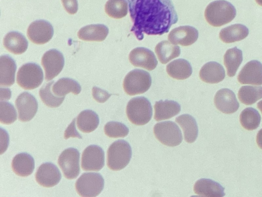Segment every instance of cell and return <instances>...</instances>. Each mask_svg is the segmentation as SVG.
<instances>
[{
    "mask_svg": "<svg viewBox=\"0 0 262 197\" xmlns=\"http://www.w3.org/2000/svg\"><path fill=\"white\" fill-rule=\"evenodd\" d=\"M108 33V28L102 24H92L81 28L77 33L79 39L85 41L102 42Z\"/></svg>",
    "mask_w": 262,
    "mask_h": 197,
    "instance_id": "7402d4cb",
    "label": "cell"
},
{
    "mask_svg": "<svg viewBox=\"0 0 262 197\" xmlns=\"http://www.w3.org/2000/svg\"><path fill=\"white\" fill-rule=\"evenodd\" d=\"M133 23L130 31L139 41L167 33L178 16L171 0H127Z\"/></svg>",
    "mask_w": 262,
    "mask_h": 197,
    "instance_id": "6da1fadb",
    "label": "cell"
},
{
    "mask_svg": "<svg viewBox=\"0 0 262 197\" xmlns=\"http://www.w3.org/2000/svg\"><path fill=\"white\" fill-rule=\"evenodd\" d=\"M104 181L98 173H83L76 181L75 188L78 194L83 197H95L104 188Z\"/></svg>",
    "mask_w": 262,
    "mask_h": 197,
    "instance_id": "8992f818",
    "label": "cell"
},
{
    "mask_svg": "<svg viewBox=\"0 0 262 197\" xmlns=\"http://www.w3.org/2000/svg\"><path fill=\"white\" fill-rule=\"evenodd\" d=\"M15 104L18 111V120L23 122L31 120L38 109L36 98L27 92L20 94L16 99Z\"/></svg>",
    "mask_w": 262,
    "mask_h": 197,
    "instance_id": "4fadbf2b",
    "label": "cell"
},
{
    "mask_svg": "<svg viewBox=\"0 0 262 197\" xmlns=\"http://www.w3.org/2000/svg\"><path fill=\"white\" fill-rule=\"evenodd\" d=\"M105 134L112 138L124 137L129 132L127 127L118 122H108L104 127Z\"/></svg>",
    "mask_w": 262,
    "mask_h": 197,
    "instance_id": "8d00e7d4",
    "label": "cell"
},
{
    "mask_svg": "<svg viewBox=\"0 0 262 197\" xmlns=\"http://www.w3.org/2000/svg\"><path fill=\"white\" fill-rule=\"evenodd\" d=\"M104 165V152L100 146L90 145L83 151L81 166L84 171H98Z\"/></svg>",
    "mask_w": 262,
    "mask_h": 197,
    "instance_id": "8fae6325",
    "label": "cell"
},
{
    "mask_svg": "<svg viewBox=\"0 0 262 197\" xmlns=\"http://www.w3.org/2000/svg\"><path fill=\"white\" fill-rule=\"evenodd\" d=\"M79 151L74 148L66 149L59 155L58 163L66 179H74L79 174Z\"/></svg>",
    "mask_w": 262,
    "mask_h": 197,
    "instance_id": "9c48e42d",
    "label": "cell"
},
{
    "mask_svg": "<svg viewBox=\"0 0 262 197\" xmlns=\"http://www.w3.org/2000/svg\"><path fill=\"white\" fill-rule=\"evenodd\" d=\"M257 107L260 110V111L262 113V100L257 103Z\"/></svg>",
    "mask_w": 262,
    "mask_h": 197,
    "instance_id": "ee69618b",
    "label": "cell"
},
{
    "mask_svg": "<svg viewBox=\"0 0 262 197\" xmlns=\"http://www.w3.org/2000/svg\"><path fill=\"white\" fill-rule=\"evenodd\" d=\"M17 118V113L14 107L10 103H0V122L3 124L10 125L14 123Z\"/></svg>",
    "mask_w": 262,
    "mask_h": 197,
    "instance_id": "74e56055",
    "label": "cell"
},
{
    "mask_svg": "<svg viewBox=\"0 0 262 197\" xmlns=\"http://www.w3.org/2000/svg\"><path fill=\"white\" fill-rule=\"evenodd\" d=\"M154 133L160 142L169 147L179 145L183 140L180 128L172 121H165L156 124L154 127Z\"/></svg>",
    "mask_w": 262,
    "mask_h": 197,
    "instance_id": "ba28073f",
    "label": "cell"
},
{
    "mask_svg": "<svg viewBox=\"0 0 262 197\" xmlns=\"http://www.w3.org/2000/svg\"><path fill=\"white\" fill-rule=\"evenodd\" d=\"M99 123L97 114L91 110L81 111L77 117V125L80 131L90 133L94 131Z\"/></svg>",
    "mask_w": 262,
    "mask_h": 197,
    "instance_id": "f546056e",
    "label": "cell"
},
{
    "mask_svg": "<svg viewBox=\"0 0 262 197\" xmlns=\"http://www.w3.org/2000/svg\"><path fill=\"white\" fill-rule=\"evenodd\" d=\"M43 74L40 66L35 63H27L19 68L16 76V82L25 90H32L38 87L42 83Z\"/></svg>",
    "mask_w": 262,
    "mask_h": 197,
    "instance_id": "52a82bcc",
    "label": "cell"
},
{
    "mask_svg": "<svg viewBox=\"0 0 262 197\" xmlns=\"http://www.w3.org/2000/svg\"><path fill=\"white\" fill-rule=\"evenodd\" d=\"M132 155V148L127 142L122 140L116 141L107 150V167L113 171L120 170L128 164Z\"/></svg>",
    "mask_w": 262,
    "mask_h": 197,
    "instance_id": "3957f363",
    "label": "cell"
},
{
    "mask_svg": "<svg viewBox=\"0 0 262 197\" xmlns=\"http://www.w3.org/2000/svg\"><path fill=\"white\" fill-rule=\"evenodd\" d=\"M16 65L10 56L4 55L0 58V85L10 86L15 82Z\"/></svg>",
    "mask_w": 262,
    "mask_h": 197,
    "instance_id": "d4e9b609",
    "label": "cell"
},
{
    "mask_svg": "<svg viewBox=\"0 0 262 197\" xmlns=\"http://www.w3.org/2000/svg\"><path fill=\"white\" fill-rule=\"evenodd\" d=\"M63 6L67 12L70 14H75L78 10L77 0H61Z\"/></svg>",
    "mask_w": 262,
    "mask_h": 197,
    "instance_id": "60d3db41",
    "label": "cell"
},
{
    "mask_svg": "<svg viewBox=\"0 0 262 197\" xmlns=\"http://www.w3.org/2000/svg\"><path fill=\"white\" fill-rule=\"evenodd\" d=\"M242 61V51L236 47L226 51L224 55V63L228 76L233 77L235 75Z\"/></svg>",
    "mask_w": 262,
    "mask_h": 197,
    "instance_id": "1f68e13d",
    "label": "cell"
},
{
    "mask_svg": "<svg viewBox=\"0 0 262 197\" xmlns=\"http://www.w3.org/2000/svg\"><path fill=\"white\" fill-rule=\"evenodd\" d=\"M214 103L216 108L225 114L236 112L239 106L234 93L228 88H223L217 91Z\"/></svg>",
    "mask_w": 262,
    "mask_h": 197,
    "instance_id": "e0dca14e",
    "label": "cell"
},
{
    "mask_svg": "<svg viewBox=\"0 0 262 197\" xmlns=\"http://www.w3.org/2000/svg\"><path fill=\"white\" fill-rule=\"evenodd\" d=\"M11 97V91L8 88H1V101L9 100Z\"/></svg>",
    "mask_w": 262,
    "mask_h": 197,
    "instance_id": "b9f144b4",
    "label": "cell"
},
{
    "mask_svg": "<svg viewBox=\"0 0 262 197\" xmlns=\"http://www.w3.org/2000/svg\"><path fill=\"white\" fill-rule=\"evenodd\" d=\"M128 58L133 66L143 68L148 71L154 70L158 64L154 52L144 47H137L132 50Z\"/></svg>",
    "mask_w": 262,
    "mask_h": 197,
    "instance_id": "9a60e30c",
    "label": "cell"
},
{
    "mask_svg": "<svg viewBox=\"0 0 262 197\" xmlns=\"http://www.w3.org/2000/svg\"><path fill=\"white\" fill-rule=\"evenodd\" d=\"M126 113L132 123L138 126L144 125L151 120L152 108L147 98L138 96L132 98L128 102Z\"/></svg>",
    "mask_w": 262,
    "mask_h": 197,
    "instance_id": "277c9868",
    "label": "cell"
},
{
    "mask_svg": "<svg viewBox=\"0 0 262 197\" xmlns=\"http://www.w3.org/2000/svg\"><path fill=\"white\" fill-rule=\"evenodd\" d=\"M154 119L156 121L169 119L177 115L181 111L180 104L174 101H159L154 105Z\"/></svg>",
    "mask_w": 262,
    "mask_h": 197,
    "instance_id": "603a6c76",
    "label": "cell"
},
{
    "mask_svg": "<svg viewBox=\"0 0 262 197\" xmlns=\"http://www.w3.org/2000/svg\"><path fill=\"white\" fill-rule=\"evenodd\" d=\"M105 12L111 17L120 19L128 12L126 0H108L105 5Z\"/></svg>",
    "mask_w": 262,
    "mask_h": 197,
    "instance_id": "e575fe53",
    "label": "cell"
},
{
    "mask_svg": "<svg viewBox=\"0 0 262 197\" xmlns=\"http://www.w3.org/2000/svg\"><path fill=\"white\" fill-rule=\"evenodd\" d=\"M75 122L76 119L74 118L65 130L64 133V139L67 140L69 137H78L79 139H82V136L76 129Z\"/></svg>",
    "mask_w": 262,
    "mask_h": 197,
    "instance_id": "ab89813d",
    "label": "cell"
},
{
    "mask_svg": "<svg viewBox=\"0 0 262 197\" xmlns=\"http://www.w3.org/2000/svg\"><path fill=\"white\" fill-rule=\"evenodd\" d=\"M256 143L259 147L262 149V129L259 130L256 135Z\"/></svg>",
    "mask_w": 262,
    "mask_h": 197,
    "instance_id": "7bdbcfd3",
    "label": "cell"
},
{
    "mask_svg": "<svg viewBox=\"0 0 262 197\" xmlns=\"http://www.w3.org/2000/svg\"><path fill=\"white\" fill-rule=\"evenodd\" d=\"M260 120L261 116L259 112L251 107L244 109L239 115L241 125L248 130L256 129L259 126Z\"/></svg>",
    "mask_w": 262,
    "mask_h": 197,
    "instance_id": "d6a6232c",
    "label": "cell"
},
{
    "mask_svg": "<svg viewBox=\"0 0 262 197\" xmlns=\"http://www.w3.org/2000/svg\"><path fill=\"white\" fill-rule=\"evenodd\" d=\"M175 121L183 130L185 141L189 143H193L198 135V127L194 118L185 114L177 117Z\"/></svg>",
    "mask_w": 262,
    "mask_h": 197,
    "instance_id": "83f0119b",
    "label": "cell"
},
{
    "mask_svg": "<svg viewBox=\"0 0 262 197\" xmlns=\"http://www.w3.org/2000/svg\"><path fill=\"white\" fill-rule=\"evenodd\" d=\"M151 84V77L148 72L141 69H134L125 76L123 87L127 94L135 95L146 92Z\"/></svg>",
    "mask_w": 262,
    "mask_h": 197,
    "instance_id": "5b68a950",
    "label": "cell"
},
{
    "mask_svg": "<svg viewBox=\"0 0 262 197\" xmlns=\"http://www.w3.org/2000/svg\"><path fill=\"white\" fill-rule=\"evenodd\" d=\"M238 97L243 104L252 105L262 98V87L243 86L238 92Z\"/></svg>",
    "mask_w": 262,
    "mask_h": 197,
    "instance_id": "836d02e7",
    "label": "cell"
},
{
    "mask_svg": "<svg viewBox=\"0 0 262 197\" xmlns=\"http://www.w3.org/2000/svg\"><path fill=\"white\" fill-rule=\"evenodd\" d=\"M166 72L172 78L183 80L191 75L192 69L188 61L179 58L172 61L167 65Z\"/></svg>",
    "mask_w": 262,
    "mask_h": 197,
    "instance_id": "484cf974",
    "label": "cell"
},
{
    "mask_svg": "<svg viewBox=\"0 0 262 197\" xmlns=\"http://www.w3.org/2000/svg\"><path fill=\"white\" fill-rule=\"evenodd\" d=\"M54 29L52 25L45 20H37L29 26L27 34L29 39L37 45L45 44L52 37Z\"/></svg>",
    "mask_w": 262,
    "mask_h": 197,
    "instance_id": "7c38bea8",
    "label": "cell"
},
{
    "mask_svg": "<svg viewBox=\"0 0 262 197\" xmlns=\"http://www.w3.org/2000/svg\"><path fill=\"white\" fill-rule=\"evenodd\" d=\"M54 82L53 81L45 84L39 91V96L43 104L50 108L59 107L64 99V96L59 97L52 94L51 88Z\"/></svg>",
    "mask_w": 262,
    "mask_h": 197,
    "instance_id": "d590c367",
    "label": "cell"
},
{
    "mask_svg": "<svg viewBox=\"0 0 262 197\" xmlns=\"http://www.w3.org/2000/svg\"><path fill=\"white\" fill-rule=\"evenodd\" d=\"M11 167L17 175L21 177L28 176L32 173L34 169V159L27 153H18L13 157Z\"/></svg>",
    "mask_w": 262,
    "mask_h": 197,
    "instance_id": "44dd1931",
    "label": "cell"
},
{
    "mask_svg": "<svg viewBox=\"0 0 262 197\" xmlns=\"http://www.w3.org/2000/svg\"><path fill=\"white\" fill-rule=\"evenodd\" d=\"M111 95L106 91L96 86L92 88L93 97L98 103H104L109 98Z\"/></svg>",
    "mask_w": 262,
    "mask_h": 197,
    "instance_id": "f35d334b",
    "label": "cell"
},
{
    "mask_svg": "<svg viewBox=\"0 0 262 197\" xmlns=\"http://www.w3.org/2000/svg\"><path fill=\"white\" fill-rule=\"evenodd\" d=\"M249 30L245 26L236 24L222 29L219 33L220 40L225 43H231L245 38Z\"/></svg>",
    "mask_w": 262,
    "mask_h": 197,
    "instance_id": "4316f807",
    "label": "cell"
},
{
    "mask_svg": "<svg viewBox=\"0 0 262 197\" xmlns=\"http://www.w3.org/2000/svg\"><path fill=\"white\" fill-rule=\"evenodd\" d=\"M236 14V9L230 3L225 0H218L210 3L207 6L204 16L210 25L220 27L232 21Z\"/></svg>",
    "mask_w": 262,
    "mask_h": 197,
    "instance_id": "7a4b0ae2",
    "label": "cell"
},
{
    "mask_svg": "<svg viewBox=\"0 0 262 197\" xmlns=\"http://www.w3.org/2000/svg\"><path fill=\"white\" fill-rule=\"evenodd\" d=\"M155 51L159 61L163 64L179 56L181 53L179 46L167 41L159 43L155 47Z\"/></svg>",
    "mask_w": 262,
    "mask_h": 197,
    "instance_id": "f1b7e54d",
    "label": "cell"
},
{
    "mask_svg": "<svg viewBox=\"0 0 262 197\" xmlns=\"http://www.w3.org/2000/svg\"><path fill=\"white\" fill-rule=\"evenodd\" d=\"M81 86L76 81L70 78H61L52 86V92L59 97L64 96L71 92L77 95L81 92Z\"/></svg>",
    "mask_w": 262,
    "mask_h": 197,
    "instance_id": "4dcf8cb0",
    "label": "cell"
},
{
    "mask_svg": "<svg viewBox=\"0 0 262 197\" xmlns=\"http://www.w3.org/2000/svg\"><path fill=\"white\" fill-rule=\"evenodd\" d=\"M199 76L200 79L205 83L216 84L224 79L225 71L220 64L215 62H209L201 68Z\"/></svg>",
    "mask_w": 262,
    "mask_h": 197,
    "instance_id": "ffe728a7",
    "label": "cell"
},
{
    "mask_svg": "<svg viewBox=\"0 0 262 197\" xmlns=\"http://www.w3.org/2000/svg\"><path fill=\"white\" fill-rule=\"evenodd\" d=\"M241 84L262 85V64L256 60L248 62L237 76Z\"/></svg>",
    "mask_w": 262,
    "mask_h": 197,
    "instance_id": "2e32d148",
    "label": "cell"
},
{
    "mask_svg": "<svg viewBox=\"0 0 262 197\" xmlns=\"http://www.w3.org/2000/svg\"><path fill=\"white\" fill-rule=\"evenodd\" d=\"M198 36L196 29L190 26H183L172 29L168 35V40L173 44L188 46L194 43Z\"/></svg>",
    "mask_w": 262,
    "mask_h": 197,
    "instance_id": "ac0fdd59",
    "label": "cell"
},
{
    "mask_svg": "<svg viewBox=\"0 0 262 197\" xmlns=\"http://www.w3.org/2000/svg\"><path fill=\"white\" fill-rule=\"evenodd\" d=\"M35 180L39 185L44 187H52L59 182L61 173L58 167L52 163L42 164L35 175Z\"/></svg>",
    "mask_w": 262,
    "mask_h": 197,
    "instance_id": "5bb4252c",
    "label": "cell"
},
{
    "mask_svg": "<svg viewBox=\"0 0 262 197\" xmlns=\"http://www.w3.org/2000/svg\"><path fill=\"white\" fill-rule=\"evenodd\" d=\"M4 47L14 54H21L28 48V41L20 33L11 31L8 33L4 38Z\"/></svg>",
    "mask_w": 262,
    "mask_h": 197,
    "instance_id": "cb8c5ba5",
    "label": "cell"
},
{
    "mask_svg": "<svg viewBox=\"0 0 262 197\" xmlns=\"http://www.w3.org/2000/svg\"><path fill=\"white\" fill-rule=\"evenodd\" d=\"M193 191L199 196L222 197L225 195L224 188L218 183L208 179H201L194 185Z\"/></svg>",
    "mask_w": 262,
    "mask_h": 197,
    "instance_id": "d6986e66",
    "label": "cell"
},
{
    "mask_svg": "<svg viewBox=\"0 0 262 197\" xmlns=\"http://www.w3.org/2000/svg\"><path fill=\"white\" fill-rule=\"evenodd\" d=\"M256 3L260 6H262V0H255Z\"/></svg>",
    "mask_w": 262,
    "mask_h": 197,
    "instance_id": "f6af8a7d",
    "label": "cell"
},
{
    "mask_svg": "<svg viewBox=\"0 0 262 197\" xmlns=\"http://www.w3.org/2000/svg\"><path fill=\"white\" fill-rule=\"evenodd\" d=\"M64 64V57L59 51L53 49L45 52L41 58V65L45 70L46 80L49 81L57 76Z\"/></svg>",
    "mask_w": 262,
    "mask_h": 197,
    "instance_id": "30bf717a",
    "label": "cell"
}]
</instances>
